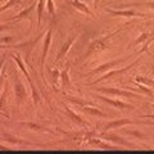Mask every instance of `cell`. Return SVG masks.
I'll use <instances>...</instances> for the list:
<instances>
[{
	"label": "cell",
	"instance_id": "ffe728a7",
	"mask_svg": "<svg viewBox=\"0 0 154 154\" xmlns=\"http://www.w3.org/2000/svg\"><path fill=\"white\" fill-rule=\"evenodd\" d=\"M107 140H113V141H116V143H118V144H121V145H127L126 143H125L123 140L119 136H107L105 137Z\"/></svg>",
	"mask_w": 154,
	"mask_h": 154
},
{
	"label": "cell",
	"instance_id": "7a4b0ae2",
	"mask_svg": "<svg viewBox=\"0 0 154 154\" xmlns=\"http://www.w3.org/2000/svg\"><path fill=\"white\" fill-rule=\"evenodd\" d=\"M137 62H134L132 64H130L128 67H123V68H121V69H116V71H112V72H109V73H107V75H104L103 77H100V79H98L96 81H94V82H91V85H94V84H98V82H100V81H103V80H107V79H110V77H113V76H119V75H122V73H125L126 71H128L131 67H134L135 64H136Z\"/></svg>",
	"mask_w": 154,
	"mask_h": 154
},
{
	"label": "cell",
	"instance_id": "8992f818",
	"mask_svg": "<svg viewBox=\"0 0 154 154\" xmlns=\"http://www.w3.org/2000/svg\"><path fill=\"white\" fill-rule=\"evenodd\" d=\"M110 36H112V35H108V36H105V37H103V38H100V40H98V41H95L94 44L90 46V49L88 50V53H86V57L90 55V54H93V53H95L96 50H102V49H104V48H105L104 42H105V40H107V38H109Z\"/></svg>",
	"mask_w": 154,
	"mask_h": 154
},
{
	"label": "cell",
	"instance_id": "cb8c5ba5",
	"mask_svg": "<svg viewBox=\"0 0 154 154\" xmlns=\"http://www.w3.org/2000/svg\"><path fill=\"white\" fill-rule=\"evenodd\" d=\"M48 11L51 16H54L55 14V11H54V3H53V0H48Z\"/></svg>",
	"mask_w": 154,
	"mask_h": 154
},
{
	"label": "cell",
	"instance_id": "2e32d148",
	"mask_svg": "<svg viewBox=\"0 0 154 154\" xmlns=\"http://www.w3.org/2000/svg\"><path fill=\"white\" fill-rule=\"evenodd\" d=\"M62 86H63V89H68L69 88V76H68V68L64 69L63 72H62Z\"/></svg>",
	"mask_w": 154,
	"mask_h": 154
},
{
	"label": "cell",
	"instance_id": "4fadbf2b",
	"mask_svg": "<svg viewBox=\"0 0 154 154\" xmlns=\"http://www.w3.org/2000/svg\"><path fill=\"white\" fill-rule=\"evenodd\" d=\"M82 112L85 113H88L90 116H98V117H107V114L103 113V112H100L99 109H96V108H91V107H84L82 108Z\"/></svg>",
	"mask_w": 154,
	"mask_h": 154
},
{
	"label": "cell",
	"instance_id": "6da1fadb",
	"mask_svg": "<svg viewBox=\"0 0 154 154\" xmlns=\"http://www.w3.org/2000/svg\"><path fill=\"white\" fill-rule=\"evenodd\" d=\"M102 93L105 94H113V95H118V96H126V98H140L136 94H132L130 91H125V90H119V89H107V88H102L99 89Z\"/></svg>",
	"mask_w": 154,
	"mask_h": 154
},
{
	"label": "cell",
	"instance_id": "e0dca14e",
	"mask_svg": "<svg viewBox=\"0 0 154 154\" xmlns=\"http://www.w3.org/2000/svg\"><path fill=\"white\" fill-rule=\"evenodd\" d=\"M22 2H23V0H8V2L4 4L3 7H0V13L4 12V11H7V9H9V8L14 7V5H18V4H21Z\"/></svg>",
	"mask_w": 154,
	"mask_h": 154
},
{
	"label": "cell",
	"instance_id": "5bb4252c",
	"mask_svg": "<svg viewBox=\"0 0 154 154\" xmlns=\"http://www.w3.org/2000/svg\"><path fill=\"white\" fill-rule=\"evenodd\" d=\"M44 8H45V0H38V4H37V27H40L42 13H44Z\"/></svg>",
	"mask_w": 154,
	"mask_h": 154
},
{
	"label": "cell",
	"instance_id": "277c9868",
	"mask_svg": "<svg viewBox=\"0 0 154 154\" xmlns=\"http://www.w3.org/2000/svg\"><path fill=\"white\" fill-rule=\"evenodd\" d=\"M50 41H51V30L46 32V37H45V42H44V49H42V54H41V72L44 71V64H45V59H46V54L50 46Z\"/></svg>",
	"mask_w": 154,
	"mask_h": 154
},
{
	"label": "cell",
	"instance_id": "83f0119b",
	"mask_svg": "<svg viewBox=\"0 0 154 154\" xmlns=\"http://www.w3.org/2000/svg\"><path fill=\"white\" fill-rule=\"evenodd\" d=\"M9 28H11V26H8V25H0V32L5 31V30H9Z\"/></svg>",
	"mask_w": 154,
	"mask_h": 154
},
{
	"label": "cell",
	"instance_id": "484cf974",
	"mask_svg": "<svg viewBox=\"0 0 154 154\" xmlns=\"http://www.w3.org/2000/svg\"><path fill=\"white\" fill-rule=\"evenodd\" d=\"M12 40H13L12 36H7V37H2V38H0V41H2V42H5V44H7V42H11Z\"/></svg>",
	"mask_w": 154,
	"mask_h": 154
},
{
	"label": "cell",
	"instance_id": "7c38bea8",
	"mask_svg": "<svg viewBox=\"0 0 154 154\" xmlns=\"http://www.w3.org/2000/svg\"><path fill=\"white\" fill-rule=\"evenodd\" d=\"M12 58H13V59H14V60H16L17 63H18L19 69H21V71L23 72V73L26 75L27 80H28V82H30V84H32V80H31V77H30V75H28V72L26 71V67H25V64L22 63V60H21V58H19V55H18V54H13V55H12Z\"/></svg>",
	"mask_w": 154,
	"mask_h": 154
},
{
	"label": "cell",
	"instance_id": "30bf717a",
	"mask_svg": "<svg viewBox=\"0 0 154 154\" xmlns=\"http://www.w3.org/2000/svg\"><path fill=\"white\" fill-rule=\"evenodd\" d=\"M107 12L113 14V16H123V17H135V16H144L141 13H136L135 11H112L107 9Z\"/></svg>",
	"mask_w": 154,
	"mask_h": 154
},
{
	"label": "cell",
	"instance_id": "3957f363",
	"mask_svg": "<svg viewBox=\"0 0 154 154\" xmlns=\"http://www.w3.org/2000/svg\"><path fill=\"white\" fill-rule=\"evenodd\" d=\"M126 59V58H119V59H114V60H110L108 62V63H105L103 66H100L98 67V68H95L90 72V75H94V73H98V72H104V71H107V69H110V68H113V67L116 66H118L119 63H122V62Z\"/></svg>",
	"mask_w": 154,
	"mask_h": 154
},
{
	"label": "cell",
	"instance_id": "1f68e13d",
	"mask_svg": "<svg viewBox=\"0 0 154 154\" xmlns=\"http://www.w3.org/2000/svg\"><path fill=\"white\" fill-rule=\"evenodd\" d=\"M150 118H153V119H154V116H150Z\"/></svg>",
	"mask_w": 154,
	"mask_h": 154
},
{
	"label": "cell",
	"instance_id": "4dcf8cb0",
	"mask_svg": "<svg viewBox=\"0 0 154 154\" xmlns=\"http://www.w3.org/2000/svg\"><path fill=\"white\" fill-rule=\"evenodd\" d=\"M98 2H99V0H94V4H95V8H98Z\"/></svg>",
	"mask_w": 154,
	"mask_h": 154
},
{
	"label": "cell",
	"instance_id": "5b68a950",
	"mask_svg": "<svg viewBox=\"0 0 154 154\" xmlns=\"http://www.w3.org/2000/svg\"><path fill=\"white\" fill-rule=\"evenodd\" d=\"M16 96H17L18 103L23 102L25 98H26V90H25V88H23L22 82L19 81V77L17 75H16Z\"/></svg>",
	"mask_w": 154,
	"mask_h": 154
},
{
	"label": "cell",
	"instance_id": "9a60e30c",
	"mask_svg": "<svg viewBox=\"0 0 154 154\" xmlns=\"http://www.w3.org/2000/svg\"><path fill=\"white\" fill-rule=\"evenodd\" d=\"M72 5H73L75 8H77L79 11H81V12H84V13H86V14H90V16H93V13L90 12V9L85 5V4H82L81 2H79V0H72Z\"/></svg>",
	"mask_w": 154,
	"mask_h": 154
},
{
	"label": "cell",
	"instance_id": "44dd1931",
	"mask_svg": "<svg viewBox=\"0 0 154 154\" xmlns=\"http://www.w3.org/2000/svg\"><path fill=\"white\" fill-rule=\"evenodd\" d=\"M3 137H4V140L11 141V143H14V144H22V143H25V141H22V140H17V139H14V137L8 136V135H3Z\"/></svg>",
	"mask_w": 154,
	"mask_h": 154
},
{
	"label": "cell",
	"instance_id": "8fae6325",
	"mask_svg": "<svg viewBox=\"0 0 154 154\" xmlns=\"http://www.w3.org/2000/svg\"><path fill=\"white\" fill-rule=\"evenodd\" d=\"M35 5H36V3H33L32 5H30L27 9H23L22 12H19L16 17H13V18H11V19H12V21H16V19H22V18H31V12L33 11Z\"/></svg>",
	"mask_w": 154,
	"mask_h": 154
},
{
	"label": "cell",
	"instance_id": "4316f807",
	"mask_svg": "<svg viewBox=\"0 0 154 154\" xmlns=\"http://www.w3.org/2000/svg\"><path fill=\"white\" fill-rule=\"evenodd\" d=\"M25 126H27V127H31L32 130H40V127L38 126H36V125H33V123H23Z\"/></svg>",
	"mask_w": 154,
	"mask_h": 154
},
{
	"label": "cell",
	"instance_id": "d6a6232c",
	"mask_svg": "<svg viewBox=\"0 0 154 154\" xmlns=\"http://www.w3.org/2000/svg\"><path fill=\"white\" fill-rule=\"evenodd\" d=\"M0 2H2V0H0Z\"/></svg>",
	"mask_w": 154,
	"mask_h": 154
},
{
	"label": "cell",
	"instance_id": "603a6c76",
	"mask_svg": "<svg viewBox=\"0 0 154 154\" xmlns=\"http://www.w3.org/2000/svg\"><path fill=\"white\" fill-rule=\"evenodd\" d=\"M136 82H143V84H148V85H154V81L152 80H148V79H144V77H136Z\"/></svg>",
	"mask_w": 154,
	"mask_h": 154
},
{
	"label": "cell",
	"instance_id": "ba28073f",
	"mask_svg": "<svg viewBox=\"0 0 154 154\" xmlns=\"http://www.w3.org/2000/svg\"><path fill=\"white\" fill-rule=\"evenodd\" d=\"M99 98L102 99L103 102L108 103V104H110V105H113V107H117V108H122V109H126V108H128V109H132V108H134L132 105H128V104L123 103V102H119V100H113V99H108V98H105V96H99Z\"/></svg>",
	"mask_w": 154,
	"mask_h": 154
},
{
	"label": "cell",
	"instance_id": "f1b7e54d",
	"mask_svg": "<svg viewBox=\"0 0 154 154\" xmlns=\"http://www.w3.org/2000/svg\"><path fill=\"white\" fill-rule=\"evenodd\" d=\"M3 63H4V58L0 60V86H2V69H3Z\"/></svg>",
	"mask_w": 154,
	"mask_h": 154
},
{
	"label": "cell",
	"instance_id": "d6986e66",
	"mask_svg": "<svg viewBox=\"0 0 154 154\" xmlns=\"http://www.w3.org/2000/svg\"><path fill=\"white\" fill-rule=\"evenodd\" d=\"M67 112H68V114L71 116L72 118L75 119V121H76L77 123H80V125H85V121H84V119L81 118V117H79V116H76V114H75L73 112H72V110H71L69 108H67Z\"/></svg>",
	"mask_w": 154,
	"mask_h": 154
},
{
	"label": "cell",
	"instance_id": "f546056e",
	"mask_svg": "<svg viewBox=\"0 0 154 154\" xmlns=\"http://www.w3.org/2000/svg\"><path fill=\"white\" fill-rule=\"evenodd\" d=\"M7 149H8V148H5L4 145H0V150H7Z\"/></svg>",
	"mask_w": 154,
	"mask_h": 154
},
{
	"label": "cell",
	"instance_id": "ac0fdd59",
	"mask_svg": "<svg viewBox=\"0 0 154 154\" xmlns=\"http://www.w3.org/2000/svg\"><path fill=\"white\" fill-rule=\"evenodd\" d=\"M7 95H8V82L5 81V88H4L2 95H0V110L4 108L5 105V102H7Z\"/></svg>",
	"mask_w": 154,
	"mask_h": 154
},
{
	"label": "cell",
	"instance_id": "52a82bcc",
	"mask_svg": "<svg viewBox=\"0 0 154 154\" xmlns=\"http://www.w3.org/2000/svg\"><path fill=\"white\" fill-rule=\"evenodd\" d=\"M75 40H76V36H72V37L69 38V40L66 42V44L63 45V48H62V49H60V51L58 53V55H57V58H55V62H59V60L62 59V58H63V57L67 54V51L69 50V48H71L72 45H73Z\"/></svg>",
	"mask_w": 154,
	"mask_h": 154
},
{
	"label": "cell",
	"instance_id": "9c48e42d",
	"mask_svg": "<svg viewBox=\"0 0 154 154\" xmlns=\"http://www.w3.org/2000/svg\"><path fill=\"white\" fill-rule=\"evenodd\" d=\"M128 123H134L132 121H130V119H117V121H112L105 125L104 130L105 131H108L110 128H117V127H122L125 125H128Z\"/></svg>",
	"mask_w": 154,
	"mask_h": 154
},
{
	"label": "cell",
	"instance_id": "7402d4cb",
	"mask_svg": "<svg viewBox=\"0 0 154 154\" xmlns=\"http://www.w3.org/2000/svg\"><path fill=\"white\" fill-rule=\"evenodd\" d=\"M31 42H26V44H21V45H0V49H12V48H21V46H27Z\"/></svg>",
	"mask_w": 154,
	"mask_h": 154
},
{
	"label": "cell",
	"instance_id": "d4e9b609",
	"mask_svg": "<svg viewBox=\"0 0 154 154\" xmlns=\"http://www.w3.org/2000/svg\"><path fill=\"white\" fill-rule=\"evenodd\" d=\"M148 36H149V33H143V35L137 38L136 41H135V44H140V42H143L145 38H148Z\"/></svg>",
	"mask_w": 154,
	"mask_h": 154
}]
</instances>
